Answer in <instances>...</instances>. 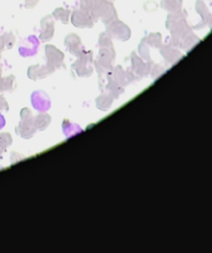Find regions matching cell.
Here are the masks:
<instances>
[{
	"label": "cell",
	"instance_id": "3957f363",
	"mask_svg": "<svg viewBox=\"0 0 212 253\" xmlns=\"http://www.w3.org/2000/svg\"><path fill=\"white\" fill-rule=\"evenodd\" d=\"M96 20L91 10H76L71 16V23L76 28H91Z\"/></svg>",
	"mask_w": 212,
	"mask_h": 253
},
{
	"label": "cell",
	"instance_id": "7402d4cb",
	"mask_svg": "<svg viewBox=\"0 0 212 253\" xmlns=\"http://www.w3.org/2000/svg\"><path fill=\"white\" fill-rule=\"evenodd\" d=\"M1 38H3V42H4V45H5V47L13 46L14 42H15V37H14L11 33H6V34H4Z\"/></svg>",
	"mask_w": 212,
	"mask_h": 253
},
{
	"label": "cell",
	"instance_id": "277c9868",
	"mask_svg": "<svg viewBox=\"0 0 212 253\" xmlns=\"http://www.w3.org/2000/svg\"><path fill=\"white\" fill-rule=\"evenodd\" d=\"M106 33H108L110 38H115V39L123 40V42L127 40L131 34L127 26L119 20L111 21L108 25V28H106Z\"/></svg>",
	"mask_w": 212,
	"mask_h": 253
},
{
	"label": "cell",
	"instance_id": "2e32d148",
	"mask_svg": "<svg viewBox=\"0 0 212 253\" xmlns=\"http://www.w3.org/2000/svg\"><path fill=\"white\" fill-rule=\"evenodd\" d=\"M51 118L49 115H46L45 112H40V115H38L37 118H34V127L35 130H45V128L49 126Z\"/></svg>",
	"mask_w": 212,
	"mask_h": 253
},
{
	"label": "cell",
	"instance_id": "ffe728a7",
	"mask_svg": "<svg viewBox=\"0 0 212 253\" xmlns=\"http://www.w3.org/2000/svg\"><path fill=\"white\" fill-rule=\"evenodd\" d=\"M11 141H13V140H11V136L9 135V133H1V135H0V147L3 150H5L6 147L10 146Z\"/></svg>",
	"mask_w": 212,
	"mask_h": 253
},
{
	"label": "cell",
	"instance_id": "603a6c76",
	"mask_svg": "<svg viewBox=\"0 0 212 253\" xmlns=\"http://www.w3.org/2000/svg\"><path fill=\"white\" fill-rule=\"evenodd\" d=\"M9 106L8 104H6L5 99H4L3 96H1V94H0V111H5V110H8Z\"/></svg>",
	"mask_w": 212,
	"mask_h": 253
},
{
	"label": "cell",
	"instance_id": "5b68a950",
	"mask_svg": "<svg viewBox=\"0 0 212 253\" xmlns=\"http://www.w3.org/2000/svg\"><path fill=\"white\" fill-rule=\"evenodd\" d=\"M40 42L35 35H30V37L26 38L23 42L19 46V54L23 56V58H29L33 55L37 54L38 49H39Z\"/></svg>",
	"mask_w": 212,
	"mask_h": 253
},
{
	"label": "cell",
	"instance_id": "484cf974",
	"mask_svg": "<svg viewBox=\"0 0 212 253\" xmlns=\"http://www.w3.org/2000/svg\"><path fill=\"white\" fill-rule=\"evenodd\" d=\"M0 78H1V64H0Z\"/></svg>",
	"mask_w": 212,
	"mask_h": 253
},
{
	"label": "cell",
	"instance_id": "9c48e42d",
	"mask_svg": "<svg viewBox=\"0 0 212 253\" xmlns=\"http://www.w3.org/2000/svg\"><path fill=\"white\" fill-rule=\"evenodd\" d=\"M65 45L68 47V50L70 51V54L75 55V56H82L86 52V50L83 46L82 39L78 37L76 34H70L65 38Z\"/></svg>",
	"mask_w": 212,
	"mask_h": 253
},
{
	"label": "cell",
	"instance_id": "9a60e30c",
	"mask_svg": "<svg viewBox=\"0 0 212 253\" xmlns=\"http://www.w3.org/2000/svg\"><path fill=\"white\" fill-rule=\"evenodd\" d=\"M63 130H64V133H65V136L68 138H70V137H73V136L78 135V133L83 132V128L80 127V126L76 125V124L70 123V121H68V120L64 121Z\"/></svg>",
	"mask_w": 212,
	"mask_h": 253
},
{
	"label": "cell",
	"instance_id": "d6986e66",
	"mask_svg": "<svg viewBox=\"0 0 212 253\" xmlns=\"http://www.w3.org/2000/svg\"><path fill=\"white\" fill-rule=\"evenodd\" d=\"M69 15H70V13L68 10H65V9H56L55 13H54V18L58 19V20H61L64 24H66L69 21Z\"/></svg>",
	"mask_w": 212,
	"mask_h": 253
},
{
	"label": "cell",
	"instance_id": "d4e9b609",
	"mask_svg": "<svg viewBox=\"0 0 212 253\" xmlns=\"http://www.w3.org/2000/svg\"><path fill=\"white\" fill-rule=\"evenodd\" d=\"M4 46H5V45H4V42H3V38L0 37V51H1V50L4 49Z\"/></svg>",
	"mask_w": 212,
	"mask_h": 253
},
{
	"label": "cell",
	"instance_id": "7a4b0ae2",
	"mask_svg": "<svg viewBox=\"0 0 212 253\" xmlns=\"http://www.w3.org/2000/svg\"><path fill=\"white\" fill-rule=\"evenodd\" d=\"M91 59L92 54L89 51H86L84 55H82V56H79L78 60L73 64V70L75 71L76 75L82 76V78H87V76L91 75Z\"/></svg>",
	"mask_w": 212,
	"mask_h": 253
},
{
	"label": "cell",
	"instance_id": "cb8c5ba5",
	"mask_svg": "<svg viewBox=\"0 0 212 253\" xmlns=\"http://www.w3.org/2000/svg\"><path fill=\"white\" fill-rule=\"evenodd\" d=\"M4 126H5V119H4V116L0 114V130L4 128Z\"/></svg>",
	"mask_w": 212,
	"mask_h": 253
},
{
	"label": "cell",
	"instance_id": "30bf717a",
	"mask_svg": "<svg viewBox=\"0 0 212 253\" xmlns=\"http://www.w3.org/2000/svg\"><path fill=\"white\" fill-rule=\"evenodd\" d=\"M54 69L50 68L49 65H34V66H30L29 69H28V76H29V79H32V80H39V79H42V78H46L47 75H50V74L54 73Z\"/></svg>",
	"mask_w": 212,
	"mask_h": 253
},
{
	"label": "cell",
	"instance_id": "7c38bea8",
	"mask_svg": "<svg viewBox=\"0 0 212 253\" xmlns=\"http://www.w3.org/2000/svg\"><path fill=\"white\" fill-rule=\"evenodd\" d=\"M96 70L99 71V76H109L113 73V61L105 60V59L99 58L96 61Z\"/></svg>",
	"mask_w": 212,
	"mask_h": 253
},
{
	"label": "cell",
	"instance_id": "6da1fadb",
	"mask_svg": "<svg viewBox=\"0 0 212 253\" xmlns=\"http://www.w3.org/2000/svg\"><path fill=\"white\" fill-rule=\"evenodd\" d=\"M20 125L18 126V133L23 138H32L35 133L34 116L29 109H23L20 112Z\"/></svg>",
	"mask_w": 212,
	"mask_h": 253
},
{
	"label": "cell",
	"instance_id": "5bb4252c",
	"mask_svg": "<svg viewBox=\"0 0 212 253\" xmlns=\"http://www.w3.org/2000/svg\"><path fill=\"white\" fill-rule=\"evenodd\" d=\"M106 91H108L114 99H118V97L124 92V86H121L115 79H109V83L108 85H106Z\"/></svg>",
	"mask_w": 212,
	"mask_h": 253
},
{
	"label": "cell",
	"instance_id": "44dd1931",
	"mask_svg": "<svg viewBox=\"0 0 212 253\" xmlns=\"http://www.w3.org/2000/svg\"><path fill=\"white\" fill-rule=\"evenodd\" d=\"M99 45L101 46H113V42H111V38L109 37L108 33H104V34L100 35Z\"/></svg>",
	"mask_w": 212,
	"mask_h": 253
},
{
	"label": "cell",
	"instance_id": "e0dca14e",
	"mask_svg": "<svg viewBox=\"0 0 212 253\" xmlns=\"http://www.w3.org/2000/svg\"><path fill=\"white\" fill-rule=\"evenodd\" d=\"M16 87V81L13 75L3 79L0 78V91H13Z\"/></svg>",
	"mask_w": 212,
	"mask_h": 253
},
{
	"label": "cell",
	"instance_id": "4fadbf2b",
	"mask_svg": "<svg viewBox=\"0 0 212 253\" xmlns=\"http://www.w3.org/2000/svg\"><path fill=\"white\" fill-rule=\"evenodd\" d=\"M113 102H114V97L111 96L109 92H102V94L96 99V106L99 110L106 111V110L110 109Z\"/></svg>",
	"mask_w": 212,
	"mask_h": 253
},
{
	"label": "cell",
	"instance_id": "ac0fdd59",
	"mask_svg": "<svg viewBox=\"0 0 212 253\" xmlns=\"http://www.w3.org/2000/svg\"><path fill=\"white\" fill-rule=\"evenodd\" d=\"M99 58L105 59V60L114 61L115 59V51H114V46H101L100 47Z\"/></svg>",
	"mask_w": 212,
	"mask_h": 253
},
{
	"label": "cell",
	"instance_id": "52a82bcc",
	"mask_svg": "<svg viewBox=\"0 0 212 253\" xmlns=\"http://www.w3.org/2000/svg\"><path fill=\"white\" fill-rule=\"evenodd\" d=\"M45 52H46L47 65H49L50 68L54 69V70L60 68L64 60L63 52H61L58 47L52 46V45H46V47H45Z\"/></svg>",
	"mask_w": 212,
	"mask_h": 253
},
{
	"label": "cell",
	"instance_id": "8992f818",
	"mask_svg": "<svg viewBox=\"0 0 212 253\" xmlns=\"http://www.w3.org/2000/svg\"><path fill=\"white\" fill-rule=\"evenodd\" d=\"M32 105L37 111L46 112L51 106V100L46 92L34 91L32 94Z\"/></svg>",
	"mask_w": 212,
	"mask_h": 253
},
{
	"label": "cell",
	"instance_id": "8fae6325",
	"mask_svg": "<svg viewBox=\"0 0 212 253\" xmlns=\"http://www.w3.org/2000/svg\"><path fill=\"white\" fill-rule=\"evenodd\" d=\"M113 79H115L121 86H125L126 84H128L131 81V76L128 74V71H125L121 66H118V68L113 69Z\"/></svg>",
	"mask_w": 212,
	"mask_h": 253
},
{
	"label": "cell",
	"instance_id": "ba28073f",
	"mask_svg": "<svg viewBox=\"0 0 212 253\" xmlns=\"http://www.w3.org/2000/svg\"><path fill=\"white\" fill-rule=\"evenodd\" d=\"M55 23H54V16H45L40 24V39L42 42H49L54 37V30H55Z\"/></svg>",
	"mask_w": 212,
	"mask_h": 253
}]
</instances>
